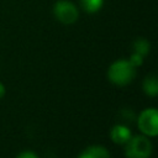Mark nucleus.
<instances>
[{
	"label": "nucleus",
	"mask_w": 158,
	"mask_h": 158,
	"mask_svg": "<svg viewBox=\"0 0 158 158\" xmlns=\"http://www.w3.org/2000/svg\"><path fill=\"white\" fill-rule=\"evenodd\" d=\"M5 94H6V88H5V85L0 81V99H2V98L5 96Z\"/></svg>",
	"instance_id": "nucleus-12"
},
{
	"label": "nucleus",
	"mask_w": 158,
	"mask_h": 158,
	"mask_svg": "<svg viewBox=\"0 0 158 158\" xmlns=\"http://www.w3.org/2000/svg\"><path fill=\"white\" fill-rule=\"evenodd\" d=\"M128 60H130V63H131L135 68H138V67H141V65L143 64L144 57H142L141 54H137V53L132 52L131 56H130V58H128Z\"/></svg>",
	"instance_id": "nucleus-10"
},
{
	"label": "nucleus",
	"mask_w": 158,
	"mask_h": 158,
	"mask_svg": "<svg viewBox=\"0 0 158 158\" xmlns=\"http://www.w3.org/2000/svg\"><path fill=\"white\" fill-rule=\"evenodd\" d=\"M77 158H110V152L102 144H91L84 148Z\"/></svg>",
	"instance_id": "nucleus-6"
},
{
	"label": "nucleus",
	"mask_w": 158,
	"mask_h": 158,
	"mask_svg": "<svg viewBox=\"0 0 158 158\" xmlns=\"http://www.w3.org/2000/svg\"><path fill=\"white\" fill-rule=\"evenodd\" d=\"M151 51V43L147 38H143V37H138L133 41L132 43V52L137 53V54H141L142 57H146Z\"/></svg>",
	"instance_id": "nucleus-8"
},
{
	"label": "nucleus",
	"mask_w": 158,
	"mask_h": 158,
	"mask_svg": "<svg viewBox=\"0 0 158 158\" xmlns=\"http://www.w3.org/2000/svg\"><path fill=\"white\" fill-rule=\"evenodd\" d=\"M110 138L115 144L125 146L128 139L132 137V132L130 127L125 123H116L110 128Z\"/></svg>",
	"instance_id": "nucleus-5"
},
{
	"label": "nucleus",
	"mask_w": 158,
	"mask_h": 158,
	"mask_svg": "<svg viewBox=\"0 0 158 158\" xmlns=\"http://www.w3.org/2000/svg\"><path fill=\"white\" fill-rule=\"evenodd\" d=\"M136 69L128 59H116L112 62L106 72L107 80L116 86H126L131 84L136 77Z\"/></svg>",
	"instance_id": "nucleus-1"
},
{
	"label": "nucleus",
	"mask_w": 158,
	"mask_h": 158,
	"mask_svg": "<svg viewBox=\"0 0 158 158\" xmlns=\"http://www.w3.org/2000/svg\"><path fill=\"white\" fill-rule=\"evenodd\" d=\"M123 152L126 158H151L153 144L149 137L144 135H132L123 146Z\"/></svg>",
	"instance_id": "nucleus-2"
},
{
	"label": "nucleus",
	"mask_w": 158,
	"mask_h": 158,
	"mask_svg": "<svg viewBox=\"0 0 158 158\" xmlns=\"http://www.w3.org/2000/svg\"><path fill=\"white\" fill-rule=\"evenodd\" d=\"M137 127L141 135L154 138L158 135V110L156 107L142 110L137 117Z\"/></svg>",
	"instance_id": "nucleus-3"
},
{
	"label": "nucleus",
	"mask_w": 158,
	"mask_h": 158,
	"mask_svg": "<svg viewBox=\"0 0 158 158\" xmlns=\"http://www.w3.org/2000/svg\"><path fill=\"white\" fill-rule=\"evenodd\" d=\"M53 15L62 25H73L79 19V9L69 0H58L53 5Z\"/></svg>",
	"instance_id": "nucleus-4"
},
{
	"label": "nucleus",
	"mask_w": 158,
	"mask_h": 158,
	"mask_svg": "<svg viewBox=\"0 0 158 158\" xmlns=\"http://www.w3.org/2000/svg\"><path fill=\"white\" fill-rule=\"evenodd\" d=\"M143 93L149 98H156L158 95V78L156 74H148L142 81Z\"/></svg>",
	"instance_id": "nucleus-7"
},
{
	"label": "nucleus",
	"mask_w": 158,
	"mask_h": 158,
	"mask_svg": "<svg viewBox=\"0 0 158 158\" xmlns=\"http://www.w3.org/2000/svg\"><path fill=\"white\" fill-rule=\"evenodd\" d=\"M104 1L105 0H79V5L86 14H96L102 9Z\"/></svg>",
	"instance_id": "nucleus-9"
},
{
	"label": "nucleus",
	"mask_w": 158,
	"mask_h": 158,
	"mask_svg": "<svg viewBox=\"0 0 158 158\" xmlns=\"http://www.w3.org/2000/svg\"><path fill=\"white\" fill-rule=\"evenodd\" d=\"M16 158H40L38 154L31 149H25V151H21L20 153H17Z\"/></svg>",
	"instance_id": "nucleus-11"
}]
</instances>
